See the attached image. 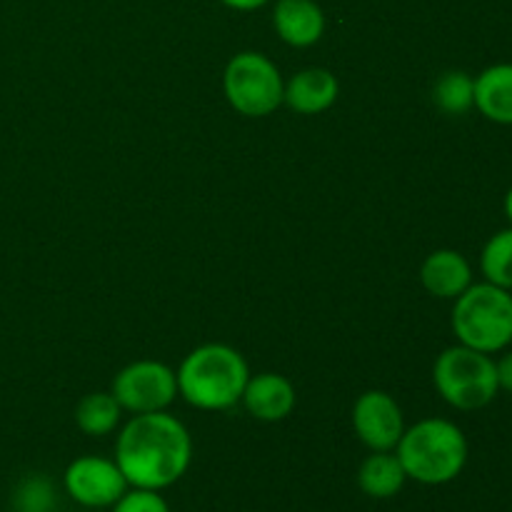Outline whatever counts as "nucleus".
<instances>
[{
  "mask_svg": "<svg viewBox=\"0 0 512 512\" xmlns=\"http://www.w3.org/2000/svg\"><path fill=\"white\" fill-rule=\"evenodd\" d=\"M190 460L193 438L188 428L165 410L135 415L115 443V463L130 488L163 493L188 473Z\"/></svg>",
  "mask_w": 512,
  "mask_h": 512,
  "instance_id": "f257e3e1",
  "label": "nucleus"
},
{
  "mask_svg": "<svg viewBox=\"0 0 512 512\" xmlns=\"http://www.w3.org/2000/svg\"><path fill=\"white\" fill-rule=\"evenodd\" d=\"M178 395L198 410H228L240 403L250 368L243 355L223 343H208L185 355L178 368Z\"/></svg>",
  "mask_w": 512,
  "mask_h": 512,
  "instance_id": "f03ea898",
  "label": "nucleus"
},
{
  "mask_svg": "<svg viewBox=\"0 0 512 512\" xmlns=\"http://www.w3.org/2000/svg\"><path fill=\"white\" fill-rule=\"evenodd\" d=\"M468 438L445 418H425L408 428L395 445L408 480L420 485L453 483L468 465Z\"/></svg>",
  "mask_w": 512,
  "mask_h": 512,
  "instance_id": "7ed1b4c3",
  "label": "nucleus"
},
{
  "mask_svg": "<svg viewBox=\"0 0 512 512\" xmlns=\"http://www.w3.org/2000/svg\"><path fill=\"white\" fill-rule=\"evenodd\" d=\"M453 333L460 345L480 353H503L512 345V290L473 283L453 305Z\"/></svg>",
  "mask_w": 512,
  "mask_h": 512,
  "instance_id": "20e7f679",
  "label": "nucleus"
},
{
  "mask_svg": "<svg viewBox=\"0 0 512 512\" xmlns=\"http://www.w3.org/2000/svg\"><path fill=\"white\" fill-rule=\"evenodd\" d=\"M433 383L440 398L455 410H480L500 393L495 360L488 353L453 345L435 358Z\"/></svg>",
  "mask_w": 512,
  "mask_h": 512,
  "instance_id": "39448f33",
  "label": "nucleus"
},
{
  "mask_svg": "<svg viewBox=\"0 0 512 512\" xmlns=\"http://www.w3.org/2000/svg\"><path fill=\"white\" fill-rule=\"evenodd\" d=\"M223 90L240 115L265 118L283 105L285 80L268 55L245 50L225 65Z\"/></svg>",
  "mask_w": 512,
  "mask_h": 512,
  "instance_id": "423d86ee",
  "label": "nucleus"
},
{
  "mask_svg": "<svg viewBox=\"0 0 512 512\" xmlns=\"http://www.w3.org/2000/svg\"><path fill=\"white\" fill-rule=\"evenodd\" d=\"M113 398L133 415L165 410L178 395V375L170 365L158 360H138L115 375Z\"/></svg>",
  "mask_w": 512,
  "mask_h": 512,
  "instance_id": "0eeeda50",
  "label": "nucleus"
},
{
  "mask_svg": "<svg viewBox=\"0 0 512 512\" xmlns=\"http://www.w3.org/2000/svg\"><path fill=\"white\" fill-rule=\"evenodd\" d=\"M65 493L83 508H113L130 488L115 460L83 455L65 468Z\"/></svg>",
  "mask_w": 512,
  "mask_h": 512,
  "instance_id": "6e6552de",
  "label": "nucleus"
},
{
  "mask_svg": "<svg viewBox=\"0 0 512 512\" xmlns=\"http://www.w3.org/2000/svg\"><path fill=\"white\" fill-rule=\"evenodd\" d=\"M353 428L360 443L373 453L395 450L405 433L403 410L393 395L383 390H368L353 405Z\"/></svg>",
  "mask_w": 512,
  "mask_h": 512,
  "instance_id": "1a4fd4ad",
  "label": "nucleus"
},
{
  "mask_svg": "<svg viewBox=\"0 0 512 512\" xmlns=\"http://www.w3.org/2000/svg\"><path fill=\"white\" fill-rule=\"evenodd\" d=\"M240 400H243L245 410L255 420L280 423V420H285L295 410L298 395H295V385L285 375L260 373L250 375Z\"/></svg>",
  "mask_w": 512,
  "mask_h": 512,
  "instance_id": "9d476101",
  "label": "nucleus"
},
{
  "mask_svg": "<svg viewBox=\"0 0 512 512\" xmlns=\"http://www.w3.org/2000/svg\"><path fill=\"white\" fill-rule=\"evenodd\" d=\"M338 93L340 83L330 70L305 68L285 83L283 103L298 115H318L333 108Z\"/></svg>",
  "mask_w": 512,
  "mask_h": 512,
  "instance_id": "9b49d317",
  "label": "nucleus"
},
{
  "mask_svg": "<svg viewBox=\"0 0 512 512\" xmlns=\"http://www.w3.org/2000/svg\"><path fill=\"white\" fill-rule=\"evenodd\" d=\"M420 280L430 295L440 300H455L473 285V268L458 250H435L420 268Z\"/></svg>",
  "mask_w": 512,
  "mask_h": 512,
  "instance_id": "f8f14e48",
  "label": "nucleus"
},
{
  "mask_svg": "<svg viewBox=\"0 0 512 512\" xmlns=\"http://www.w3.org/2000/svg\"><path fill=\"white\" fill-rule=\"evenodd\" d=\"M275 33L293 48H310L325 33V15L315 0H278L273 13Z\"/></svg>",
  "mask_w": 512,
  "mask_h": 512,
  "instance_id": "ddd939ff",
  "label": "nucleus"
},
{
  "mask_svg": "<svg viewBox=\"0 0 512 512\" xmlns=\"http://www.w3.org/2000/svg\"><path fill=\"white\" fill-rule=\"evenodd\" d=\"M475 108L498 125H512V63L485 68L475 78Z\"/></svg>",
  "mask_w": 512,
  "mask_h": 512,
  "instance_id": "4468645a",
  "label": "nucleus"
},
{
  "mask_svg": "<svg viewBox=\"0 0 512 512\" xmlns=\"http://www.w3.org/2000/svg\"><path fill=\"white\" fill-rule=\"evenodd\" d=\"M405 480H408V475H405L403 465L393 450L368 455L358 470L360 490L373 500L395 498L405 488Z\"/></svg>",
  "mask_w": 512,
  "mask_h": 512,
  "instance_id": "2eb2a0df",
  "label": "nucleus"
},
{
  "mask_svg": "<svg viewBox=\"0 0 512 512\" xmlns=\"http://www.w3.org/2000/svg\"><path fill=\"white\" fill-rule=\"evenodd\" d=\"M120 413H123V408L113 398V393H93L85 395L78 403L75 423L90 438H103V435H110L118 428Z\"/></svg>",
  "mask_w": 512,
  "mask_h": 512,
  "instance_id": "dca6fc26",
  "label": "nucleus"
},
{
  "mask_svg": "<svg viewBox=\"0 0 512 512\" xmlns=\"http://www.w3.org/2000/svg\"><path fill=\"white\" fill-rule=\"evenodd\" d=\"M435 105L448 115H465L475 108V78L463 70L443 73L433 90Z\"/></svg>",
  "mask_w": 512,
  "mask_h": 512,
  "instance_id": "f3484780",
  "label": "nucleus"
},
{
  "mask_svg": "<svg viewBox=\"0 0 512 512\" xmlns=\"http://www.w3.org/2000/svg\"><path fill=\"white\" fill-rule=\"evenodd\" d=\"M480 270L488 283L512 290V228L500 230L485 243L480 253Z\"/></svg>",
  "mask_w": 512,
  "mask_h": 512,
  "instance_id": "a211bd4d",
  "label": "nucleus"
},
{
  "mask_svg": "<svg viewBox=\"0 0 512 512\" xmlns=\"http://www.w3.org/2000/svg\"><path fill=\"white\" fill-rule=\"evenodd\" d=\"M15 505L18 512H50L55 505V493L50 480L45 478H30L25 480L15 495Z\"/></svg>",
  "mask_w": 512,
  "mask_h": 512,
  "instance_id": "6ab92c4d",
  "label": "nucleus"
},
{
  "mask_svg": "<svg viewBox=\"0 0 512 512\" xmlns=\"http://www.w3.org/2000/svg\"><path fill=\"white\" fill-rule=\"evenodd\" d=\"M113 512H170V505L158 490L128 488L123 498L113 505Z\"/></svg>",
  "mask_w": 512,
  "mask_h": 512,
  "instance_id": "aec40b11",
  "label": "nucleus"
},
{
  "mask_svg": "<svg viewBox=\"0 0 512 512\" xmlns=\"http://www.w3.org/2000/svg\"><path fill=\"white\" fill-rule=\"evenodd\" d=\"M495 370H498L500 390L512 395V350H503V358L495 360Z\"/></svg>",
  "mask_w": 512,
  "mask_h": 512,
  "instance_id": "412c9836",
  "label": "nucleus"
},
{
  "mask_svg": "<svg viewBox=\"0 0 512 512\" xmlns=\"http://www.w3.org/2000/svg\"><path fill=\"white\" fill-rule=\"evenodd\" d=\"M220 3L228 5V8H233V10H258V8H263L268 0H220Z\"/></svg>",
  "mask_w": 512,
  "mask_h": 512,
  "instance_id": "4be33fe9",
  "label": "nucleus"
},
{
  "mask_svg": "<svg viewBox=\"0 0 512 512\" xmlns=\"http://www.w3.org/2000/svg\"><path fill=\"white\" fill-rule=\"evenodd\" d=\"M505 215H508V220H510V228H512V188L508 190V195H505Z\"/></svg>",
  "mask_w": 512,
  "mask_h": 512,
  "instance_id": "5701e85b",
  "label": "nucleus"
}]
</instances>
